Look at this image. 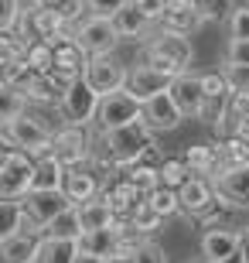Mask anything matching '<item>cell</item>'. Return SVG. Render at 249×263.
I'll return each instance as SVG.
<instances>
[{
  "instance_id": "obj_17",
  "label": "cell",
  "mask_w": 249,
  "mask_h": 263,
  "mask_svg": "<svg viewBox=\"0 0 249 263\" xmlns=\"http://www.w3.org/2000/svg\"><path fill=\"white\" fill-rule=\"evenodd\" d=\"M103 198L109 202V209H113L116 219H126V222H130V219H133V212L147 202V195L137 185H130L126 178H116L113 185H106Z\"/></svg>"
},
{
  "instance_id": "obj_22",
  "label": "cell",
  "mask_w": 249,
  "mask_h": 263,
  "mask_svg": "<svg viewBox=\"0 0 249 263\" xmlns=\"http://www.w3.org/2000/svg\"><path fill=\"white\" fill-rule=\"evenodd\" d=\"M28 233V212H24V202L21 198H4L0 202V243L4 239H14V236Z\"/></svg>"
},
{
  "instance_id": "obj_50",
  "label": "cell",
  "mask_w": 249,
  "mask_h": 263,
  "mask_svg": "<svg viewBox=\"0 0 249 263\" xmlns=\"http://www.w3.org/2000/svg\"><path fill=\"white\" fill-rule=\"evenodd\" d=\"M222 263H249V260L242 253H236V256H229V260H222Z\"/></svg>"
},
{
  "instance_id": "obj_4",
  "label": "cell",
  "mask_w": 249,
  "mask_h": 263,
  "mask_svg": "<svg viewBox=\"0 0 249 263\" xmlns=\"http://www.w3.org/2000/svg\"><path fill=\"white\" fill-rule=\"evenodd\" d=\"M38 161L24 151H7L0 161V198H28L34 188Z\"/></svg>"
},
{
  "instance_id": "obj_39",
  "label": "cell",
  "mask_w": 249,
  "mask_h": 263,
  "mask_svg": "<svg viewBox=\"0 0 249 263\" xmlns=\"http://www.w3.org/2000/svg\"><path fill=\"white\" fill-rule=\"evenodd\" d=\"M229 38L249 41V4H239V7L229 14Z\"/></svg>"
},
{
  "instance_id": "obj_16",
  "label": "cell",
  "mask_w": 249,
  "mask_h": 263,
  "mask_svg": "<svg viewBox=\"0 0 249 263\" xmlns=\"http://www.w3.org/2000/svg\"><path fill=\"white\" fill-rule=\"evenodd\" d=\"M171 82H174L171 76H164V72H157V68H150V65H144V62H140V65L130 68L126 89H130L140 103H147V99L161 96V92H171Z\"/></svg>"
},
{
  "instance_id": "obj_9",
  "label": "cell",
  "mask_w": 249,
  "mask_h": 263,
  "mask_svg": "<svg viewBox=\"0 0 249 263\" xmlns=\"http://www.w3.org/2000/svg\"><path fill=\"white\" fill-rule=\"evenodd\" d=\"M75 41L96 59V55H113L116 45H120L123 38H120L113 17H96V14H89L86 21L75 24Z\"/></svg>"
},
{
  "instance_id": "obj_45",
  "label": "cell",
  "mask_w": 249,
  "mask_h": 263,
  "mask_svg": "<svg viewBox=\"0 0 249 263\" xmlns=\"http://www.w3.org/2000/svg\"><path fill=\"white\" fill-rule=\"evenodd\" d=\"M133 4L144 10V14L154 21V24H161V17L167 14V4H164V0H133Z\"/></svg>"
},
{
  "instance_id": "obj_38",
  "label": "cell",
  "mask_w": 249,
  "mask_h": 263,
  "mask_svg": "<svg viewBox=\"0 0 249 263\" xmlns=\"http://www.w3.org/2000/svg\"><path fill=\"white\" fill-rule=\"evenodd\" d=\"M24 17V4L21 0H0V31H14Z\"/></svg>"
},
{
  "instance_id": "obj_23",
  "label": "cell",
  "mask_w": 249,
  "mask_h": 263,
  "mask_svg": "<svg viewBox=\"0 0 249 263\" xmlns=\"http://www.w3.org/2000/svg\"><path fill=\"white\" fill-rule=\"evenodd\" d=\"M65 164H58L51 154L38 157V167H34V188L31 192H62L65 188Z\"/></svg>"
},
{
  "instance_id": "obj_42",
  "label": "cell",
  "mask_w": 249,
  "mask_h": 263,
  "mask_svg": "<svg viewBox=\"0 0 249 263\" xmlns=\"http://www.w3.org/2000/svg\"><path fill=\"white\" fill-rule=\"evenodd\" d=\"M225 65H249V41L229 38V48H225Z\"/></svg>"
},
{
  "instance_id": "obj_26",
  "label": "cell",
  "mask_w": 249,
  "mask_h": 263,
  "mask_svg": "<svg viewBox=\"0 0 249 263\" xmlns=\"http://www.w3.org/2000/svg\"><path fill=\"white\" fill-rule=\"evenodd\" d=\"M205 24V14L198 7H188V10H167L161 17V31H174V34H188L191 38L195 31Z\"/></svg>"
},
{
  "instance_id": "obj_8",
  "label": "cell",
  "mask_w": 249,
  "mask_h": 263,
  "mask_svg": "<svg viewBox=\"0 0 249 263\" xmlns=\"http://www.w3.org/2000/svg\"><path fill=\"white\" fill-rule=\"evenodd\" d=\"M21 202H24V212H28V233H34V236H45V229L55 222L58 215L65 209H72L65 192H31Z\"/></svg>"
},
{
  "instance_id": "obj_15",
  "label": "cell",
  "mask_w": 249,
  "mask_h": 263,
  "mask_svg": "<svg viewBox=\"0 0 249 263\" xmlns=\"http://www.w3.org/2000/svg\"><path fill=\"white\" fill-rule=\"evenodd\" d=\"M184 161H188V167H191V175L198 178H208V181H215V178L225 171V151H222V144H195L184 151Z\"/></svg>"
},
{
  "instance_id": "obj_19",
  "label": "cell",
  "mask_w": 249,
  "mask_h": 263,
  "mask_svg": "<svg viewBox=\"0 0 249 263\" xmlns=\"http://www.w3.org/2000/svg\"><path fill=\"white\" fill-rule=\"evenodd\" d=\"M178 198H181V212L184 215H205L212 205H215V198H219V195H215V185H212L208 178L195 175L191 181L178 192Z\"/></svg>"
},
{
  "instance_id": "obj_41",
  "label": "cell",
  "mask_w": 249,
  "mask_h": 263,
  "mask_svg": "<svg viewBox=\"0 0 249 263\" xmlns=\"http://www.w3.org/2000/svg\"><path fill=\"white\" fill-rule=\"evenodd\" d=\"M133 263H167V256H164V250L157 243H150V239H144V243L137 246L133 253Z\"/></svg>"
},
{
  "instance_id": "obj_29",
  "label": "cell",
  "mask_w": 249,
  "mask_h": 263,
  "mask_svg": "<svg viewBox=\"0 0 249 263\" xmlns=\"http://www.w3.org/2000/svg\"><path fill=\"white\" fill-rule=\"evenodd\" d=\"M191 167L184 157H164L161 161V185L164 188H174V192H181L188 181H191Z\"/></svg>"
},
{
  "instance_id": "obj_10",
  "label": "cell",
  "mask_w": 249,
  "mask_h": 263,
  "mask_svg": "<svg viewBox=\"0 0 249 263\" xmlns=\"http://www.w3.org/2000/svg\"><path fill=\"white\" fill-rule=\"evenodd\" d=\"M126 79H130V68L116 59V55H96V59H89L86 82L96 89L99 96H109V92L126 89Z\"/></svg>"
},
{
  "instance_id": "obj_21",
  "label": "cell",
  "mask_w": 249,
  "mask_h": 263,
  "mask_svg": "<svg viewBox=\"0 0 249 263\" xmlns=\"http://www.w3.org/2000/svg\"><path fill=\"white\" fill-rule=\"evenodd\" d=\"M41 246V236L34 233H21L14 239H4L0 243V263H34Z\"/></svg>"
},
{
  "instance_id": "obj_27",
  "label": "cell",
  "mask_w": 249,
  "mask_h": 263,
  "mask_svg": "<svg viewBox=\"0 0 249 263\" xmlns=\"http://www.w3.org/2000/svg\"><path fill=\"white\" fill-rule=\"evenodd\" d=\"M75 256H79V243L41 236V246H38V256H34V263H75Z\"/></svg>"
},
{
  "instance_id": "obj_11",
  "label": "cell",
  "mask_w": 249,
  "mask_h": 263,
  "mask_svg": "<svg viewBox=\"0 0 249 263\" xmlns=\"http://www.w3.org/2000/svg\"><path fill=\"white\" fill-rule=\"evenodd\" d=\"M171 96L178 103V109L184 113V120H205V106H208V96H205V86H201V76L184 72L171 82Z\"/></svg>"
},
{
  "instance_id": "obj_48",
  "label": "cell",
  "mask_w": 249,
  "mask_h": 263,
  "mask_svg": "<svg viewBox=\"0 0 249 263\" xmlns=\"http://www.w3.org/2000/svg\"><path fill=\"white\" fill-rule=\"evenodd\" d=\"M75 263H106V256H92V253H82V250H79Z\"/></svg>"
},
{
  "instance_id": "obj_12",
  "label": "cell",
  "mask_w": 249,
  "mask_h": 263,
  "mask_svg": "<svg viewBox=\"0 0 249 263\" xmlns=\"http://www.w3.org/2000/svg\"><path fill=\"white\" fill-rule=\"evenodd\" d=\"M68 195V202L72 205H86V202H96L99 195L106 192L103 178H99L96 167H68L65 171V188H62Z\"/></svg>"
},
{
  "instance_id": "obj_7",
  "label": "cell",
  "mask_w": 249,
  "mask_h": 263,
  "mask_svg": "<svg viewBox=\"0 0 249 263\" xmlns=\"http://www.w3.org/2000/svg\"><path fill=\"white\" fill-rule=\"evenodd\" d=\"M99 92L92 86H89L86 79H79L75 86L65 92V99H62V106H58V113H62V120H65V127H89V123H96V113H99Z\"/></svg>"
},
{
  "instance_id": "obj_25",
  "label": "cell",
  "mask_w": 249,
  "mask_h": 263,
  "mask_svg": "<svg viewBox=\"0 0 249 263\" xmlns=\"http://www.w3.org/2000/svg\"><path fill=\"white\" fill-rule=\"evenodd\" d=\"M82 233H86V229H82V212H79V205L65 209V212L45 229V236H51V239H68V243H79Z\"/></svg>"
},
{
  "instance_id": "obj_6",
  "label": "cell",
  "mask_w": 249,
  "mask_h": 263,
  "mask_svg": "<svg viewBox=\"0 0 249 263\" xmlns=\"http://www.w3.org/2000/svg\"><path fill=\"white\" fill-rule=\"evenodd\" d=\"M144 117V103L130 92V89H120V92H109V96L99 99V113H96V123L92 127L99 134H109V130H120L126 123Z\"/></svg>"
},
{
  "instance_id": "obj_5",
  "label": "cell",
  "mask_w": 249,
  "mask_h": 263,
  "mask_svg": "<svg viewBox=\"0 0 249 263\" xmlns=\"http://www.w3.org/2000/svg\"><path fill=\"white\" fill-rule=\"evenodd\" d=\"M51 157L65 167H86L96 157V140L86 127H58L51 140Z\"/></svg>"
},
{
  "instance_id": "obj_28",
  "label": "cell",
  "mask_w": 249,
  "mask_h": 263,
  "mask_svg": "<svg viewBox=\"0 0 249 263\" xmlns=\"http://www.w3.org/2000/svg\"><path fill=\"white\" fill-rule=\"evenodd\" d=\"M79 212H82V229H86V233H92V229H109V226H116V215H113V209H109V202H106L103 195H99L96 202L79 205Z\"/></svg>"
},
{
  "instance_id": "obj_49",
  "label": "cell",
  "mask_w": 249,
  "mask_h": 263,
  "mask_svg": "<svg viewBox=\"0 0 249 263\" xmlns=\"http://www.w3.org/2000/svg\"><path fill=\"white\" fill-rule=\"evenodd\" d=\"M239 253L249 260V229H242V243H239Z\"/></svg>"
},
{
  "instance_id": "obj_34",
  "label": "cell",
  "mask_w": 249,
  "mask_h": 263,
  "mask_svg": "<svg viewBox=\"0 0 249 263\" xmlns=\"http://www.w3.org/2000/svg\"><path fill=\"white\" fill-rule=\"evenodd\" d=\"M147 205H150L161 219H171L174 212H181V198H178V192H174V188H164V185L157 188L154 195H147Z\"/></svg>"
},
{
  "instance_id": "obj_24",
  "label": "cell",
  "mask_w": 249,
  "mask_h": 263,
  "mask_svg": "<svg viewBox=\"0 0 249 263\" xmlns=\"http://www.w3.org/2000/svg\"><path fill=\"white\" fill-rule=\"evenodd\" d=\"M113 24H116V31H120V38H144L147 31H150L154 21L147 17L137 4H126V7L113 17Z\"/></svg>"
},
{
  "instance_id": "obj_40",
  "label": "cell",
  "mask_w": 249,
  "mask_h": 263,
  "mask_svg": "<svg viewBox=\"0 0 249 263\" xmlns=\"http://www.w3.org/2000/svg\"><path fill=\"white\" fill-rule=\"evenodd\" d=\"M86 4H89V14H96V17H116L133 0H86Z\"/></svg>"
},
{
  "instance_id": "obj_44",
  "label": "cell",
  "mask_w": 249,
  "mask_h": 263,
  "mask_svg": "<svg viewBox=\"0 0 249 263\" xmlns=\"http://www.w3.org/2000/svg\"><path fill=\"white\" fill-rule=\"evenodd\" d=\"M198 10L205 14V21H208V17H222L225 10L232 14L236 7H232V0H198Z\"/></svg>"
},
{
  "instance_id": "obj_32",
  "label": "cell",
  "mask_w": 249,
  "mask_h": 263,
  "mask_svg": "<svg viewBox=\"0 0 249 263\" xmlns=\"http://www.w3.org/2000/svg\"><path fill=\"white\" fill-rule=\"evenodd\" d=\"M24 62H28L38 76L55 72V45H51V41H31V48H28V55H24Z\"/></svg>"
},
{
  "instance_id": "obj_3",
  "label": "cell",
  "mask_w": 249,
  "mask_h": 263,
  "mask_svg": "<svg viewBox=\"0 0 249 263\" xmlns=\"http://www.w3.org/2000/svg\"><path fill=\"white\" fill-rule=\"evenodd\" d=\"M51 140H55V130L48 123H41V117H34V113H24L14 123H4V144L10 151L45 157V154H51Z\"/></svg>"
},
{
  "instance_id": "obj_18",
  "label": "cell",
  "mask_w": 249,
  "mask_h": 263,
  "mask_svg": "<svg viewBox=\"0 0 249 263\" xmlns=\"http://www.w3.org/2000/svg\"><path fill=\"white\" fill-rule=\"evenodd\" d=\"M239 229H205L201 233V256H205V263H222L239 253Z\"/></svg>"
},
{
  "instance_id": "obj_35",
  "label": "cell",
  "mask_w": 249,
  "mask_h": 263,
  "mask_svg": "<svg viewBox=\"0 0 249 263\" xmlns=\"http://www.w3.org/2000/svg\"><path fill=\"white\" fill-rule=\"evenodd\" d=\"M222 151H225V164L236 167V164H249V140L239 134H232L222 140Z\"/></svg>"
},
{
  "instance_id": "obj_37",
  "label": "cell",
  "mask_w": 249,
  "mask_h": 263,
  "mask_svg": "<svg viewBox=\"0 0 249 263\" xmlns=\"http://www.w3.org/2000/svg\"><path fill=\"white\" fill-rule=\"evenodd\" d=\"M161 222H164V219H161L157 212H154V209H150L147 202L140 205V209L133 212V219H130V226H133V229H137L140 236H150V233H154V229H157Z\"/></svg>"
},
{
  "instance_id": "obj_33",
  "label": "cell",
  "mask_w": 249,
  "mask_h": 263,
  "mask_svg": "<svg viewBox=\"0 0 249 263\" xmlns=\"http://www.w3.org/2000/svg\"><path fill=\"white\" fill-rule=\"evenodd\" d=\"M236 212H242V209H236V205L215 198V205H212L208 212L201 215V222H205V229H232V219H236Z\"/></svg>"
},
{
  "instance_id": "obj_47",
  "label": "cell",
  "mask_w": 249,
  "mask_h": 263,
  "mask_svg": "<svg viewBox=\"0 0 249 263\" xmlns=\"http://www.w3.org/2000/svg\"><path fill=\"white\" fill-rule=\"evenodd\" d=\"M167 10H188V7H198V0H164Z\"/></svg>"
},
{
  "instance_id": "obj_43",
  "label": "cell",
  "mask_w": 249,
  "mask_h": 263,
  "mask_svg": "<svg viewBox=\"0 0 249 263\" xmlns=\"http://www.w3.org/2000/svg\"><path fill=\"white\" fill-rule=\"evenodd\" d=\"M225 79H229L232 89L249 92V65H225Z\"/></svg>"
},
{
  "instance_id": "obj_46",
  "label": "cell",
  "mask_w": 249,
  "mask_h": 263,
  "mask_svg": "<svg viewBox=\"0 0 249 263\" xmlns=\"http://www.w3.org/2000/svg\"><path fill=\"white\" fill-rule=\"evenodd\" d=\"M106 263H133V253L130 250H116V253L106 256Z\"/></svg>"
},
{
  "instance_id": "obj_20",
  "label": "cell",
  "mask_w": 249,
  "mask_h": 263,
  "mask_svg": "<svg viewBox=\"0 0 249 263\" xmlns=\"http://www.w3.org/2000/svg\"><path fill=\"white\" fill-rule=\"evenodd\" d=\"M89 55L82 45H79L75 38L72 41H62V45H55V72H62V76L68 79H86V68H89Z\"/></svg>"
},
{
  "instance_id": "obj_30",
  "label": "cell",
  "mask_w": 249,
  "mask_h": 263,
  "mask_svg": "<svg viewBox=\"0 0 249 263\" xmlns=\"http://www.w3.org/2000/svg\"><path fill=\"white\" fill-rule=\"evenodd\" d=\"M123 178L130 181V185H137L144 195H154L157 188H161V164H133V167H126Z\"/></svg>"
},
{
  "instance_id": "obj_2",
  "label": "cell",
  "mask_w": 249,
  "mask_h": 263,
  "mask_svg": "<svg viewBox=\"0 0 249 263\" xmlns=\"http://www.w3.org/2000/svg\"><path fill=\"white\" fill-rule=\"evenodd\" d=\"M195 59V48H191V38L188 34H174V31H157L150 41L144 45V65L157 68L164 76H184L188 65Z\"/></svg>"
},
{
  "instance_id": "obj_1",
  "label": "cell",
  "mask_w": 249,
  "mask_h": 263,
  "mask_svg": "<svg viewBox=\"0 0 249 263\" xmlns=\"http://www.w3.org/2000/svg\"><path fill=\"white\" fill-rule=\"evenodd\" d=\"M154 130L147 127V120H133V123H126V127L120 130H109V134H99L96 137V164L99 167H120V171H126V167L140 164L147 154H150L154 147Z\"/></svg>"
},
{
  "instance_id": "obj_14",
  "label": "cell",
  "mask_w": 249,
  "mask_h": 263,
  "mask_svg": "<svg viewBox=\"0 0 249 263\" xmlns=\"http://www.w3.org/2000/svg\"><path fill=\"white\" fill-rule=\"evenodd\" d=\"M144 120H147V127H150L154 134H167V130L181 127L184 113L178 109L171 92H161V96H154V99L144 103Z\"/></svg>"
},
{
  "instance_id": "obj_36",
  "label": "cell",
  "mask_w": 249,
  "mask_h": 263,
  "mask_svg": "<svg viewBox=\"0 0 249 263\" xmlns=\"http://www.w3.org/2000/svg\"><path fill=\"white\" fill-rule=\"evenodd\" d=\"M45 7L55 10L62 21H68V24L75 28L79 17H82V10H89V4H86V0H45Z\"/></svg>"
},
{
  "instance_id": "obj_13",
  "label": "cell",
  "mask_w": 249,
  "mask_h": 263,
  "mask_svg": "<svg viewBox=\"0 0 249 263\" xmlns=\"http://www.w3.org/2000/svg\"><path fill=\"white\" fill-rule=\"evenodd\" d=\"M212 185H215V195H219L222 202L236 205V209H242V212L249 209V164L225 167Z\"/></svg>"
},
{
  "instance_id": "obj_31",
  "label": "cell",
  "mask_w": 249,
  "mask_h": 263,
  "mask_svg": "<svg viewBox=\"0 0 249 263\" xmlns=\"http://www.w3.org/2000/svg\"><path fill=\"white\" fill-rule=\"evenodd\" d=\"M28 106H31V99L24 96L21 89L4 86V92H0V120H4V123H14L17 117H24Z\"/></svg>"
},
{
  "instance_id": "obj_51",
  "label": "cell",
  "mask_w": 249,
  "mask_h": 263,
  "mask_svg": "<svg viewBox=\"0 0 249 263\" xmlns=\"http://www.w3.org/2000/svg\"><path fill=\"white\" fill-rule=\"evenodd\" d=\"M236 134H239V137H246V140H249V120H246V123H242L239 130H236Z\"/></svg>"
}]
</instances>
